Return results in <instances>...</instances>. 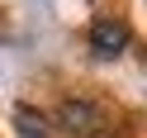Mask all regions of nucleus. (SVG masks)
<instances>
[{
	"instance_id": "obj_1",
	"label": "nucleus",
	"mask_w": 147,
	"mask_h": 138,
	"mask_svg": "<svg viewBox=\"0 0 147 138\" xmlns=\"http://www.w3.org/2000/svg\"><path fill=\"white\" fill-rule=\"evenodd\" d=\"M128 48V29L119 19H95L90 24V52L95 57H119Z\"/></svg>"
},
{
	"instance_id": "obj_2",
	"label": "nucleus",
	"mask_w": 147,
	"mask_h": 138,
	"mask_svg": "<svg viewBox=\"0 0 147 138\" xmlns=\"http://www.w3.org/2000/svg\"><path fill=\"white\" fill-rule=\"evenodd\" d=\"M57 119H62V128H71V133H81V138L100 133V124H105V114H100L95 105H86V100H67V105L57 109Z\"/></svg>"
},
{
	"instance_id": "obj_3",
	"label": "nucleus",
	"mask_w": 147,
	"mask_h": 138,
	"mask_svg": "<svg viewBox=\"0 0 147 138\" xmlns=\"http://www.w3.org/2000/svg\"><path fill=\"white\" fill-rule=\"evenodd\" d=\"M14 124H19V138H48L43 114H38V109H29V105H19V109H14Z\"/></svg>"
}]
</instances>
